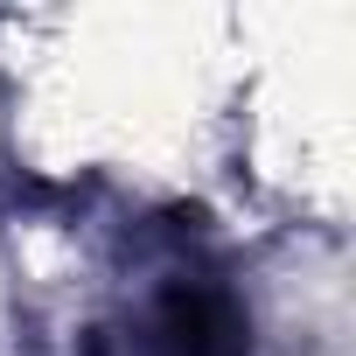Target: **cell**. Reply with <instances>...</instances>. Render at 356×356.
<instances>
[{
	"instance_id": "cell-1",
	"label": "cell",
	"mask_w": 356,
	"mask_h": 356,
	"mask_svg": "<svg viewBox=\"0 0 356 356\" xmlns=\"http://www.w3.org/2000/svg\"><path fill=\"white\" fill-rule=\"evenodd\" d=\"M126 356H252V321L203 252H168L133 293Z\"/></svg>"
}]
</instances>
